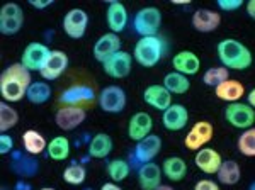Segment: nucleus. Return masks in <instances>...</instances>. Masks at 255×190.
<instances>
[{"mask_svg": "<svg viewBox=\"0 0 255 190\" xmlns=\"http://www.w3.org/2000/svg\"><path fill=\"white\" fill-rule=\"evenodd\" d=\"M38 190H56V189H53V187H41Z\"/></svg>", "mask_w": 255, "mask_h": 190, "instance_id": "obj_49", "label": "nucleus"}, {"mask_svg": "<svg viewBox=\"0 0 255 190\" xmlns=\"http://www.w3.org/2000/svg\"><path fill=\"white\" fill-rule=\"evenodd\" d=\"M121 49H123V41L119 38V34L106 32V34H102L101 38L94 43L92 55L96 58V61H99V63L102 65L106 60H109L111 56L116 55Z\"/></svg>", "mask_w": 255, "mask_h": 190, "instance_id": "obj_16", "label": "nucleus"}, {"mask_svg": "<svg viewBox=\"0 0 255 190\" xmlns=\"http://www.w3.org/2000/svg\"><path fill=\"white\" fill-rule=\"evenodd\" d=\"M31 72L22 63L9 65L0 75V95L2 100L7 104H17L22 98H26L27 89L32 84Z\"/></svg>", "mask_w": 255, "mask_h": 190, "instance_id": "obj_1", "label": "nucleus"}, {"mask_svg": "<svg viewBox=\"0 0 255 190\" xmlns=\"http://www.w3.org/2000/svg\"><path fill=\"white\" fill-rule=\"evenodd\" d=\"M221 163H223V156L215 148H203V150L196 151L194 155V165L197 170H201L204 175H216L220 170Z\"/></svg>", "mask_w": 255, "mask_h": 190, "instance_id": "obj_24", "label": "nucleus"}, {"mask_svg": "<svg viewBox=\"0 0 255 190\" xmlns=\"http://www.w3.org/2000/svg\"><path fill=\"white\" fill-rule=\"evenodd\" d=\"M68 65H70V58L67 53L61 51V49H51V55H49L44 68L39 72V75L46 82H55L67 72Z\"/></svg>", "mask_w": 255, "mask_h": 190, "instance_id": "obj_15", "label": "nucleus"}, {"mask_svg": "<svg viewBox=\"0 0 255 190\" xmlns=\"http://www.w3.org/2000/svg\"><path fill=\"white\" fill-rule=\"evenodd\" d=\"M172 68H174V72L182 73V75L191 78L199 73L201 58L191 49H182V51H177L172 56Z\"/></svg>", "mask_w": 255, "mask_h": 190, "instance_id": "obj_21", "label": "nucleus"}, {"mask_svg": "<svg viewBox=\"0 0 255 190\" xmlns=\"http://www.w3.org/2000/svg\"><path fill=\"white\" fill-rule=\"evenodd\" d=\"M249 190H255V180H254V182H250V185H249Z\"/></svg>", "mask_w": 255, "mask_h": 190, "instance_id": "obj_48", "label": "nucleus"}, {"mask_svg": "<svg viewBox=\"0 0 255 190\" xmlns=\"http://www.w3.org/2000/svg\"><path fill=\"white\" fill-rule=\"evenodd\" d=\"M225 119L232 127L245 131V129H250V127L255 126V110L247 104V102L226 104Z\"/></svg>", "mask_w": 255, "mask_h": 190, "instance_id": "obj_6", "label": "nucleus"}, {"mask_svg": "<svg viewBox=\"0 0 255 190\" xmlns=\"http://www.w3.org/2000/svg\"><path fill=\"white\" fill-rule=\"evenodd\" d=\"M189 124V110L184 104H172L162 112V126L170 133H179Z\"/></svg>", "mask_w": 255, "mask_h": 190, "instance_id": "obj_19", "label": "nucleus"}, {"mask_svg": "<svg viewBox=\"0 0 255 190\" xmlns=\"http://www.w3.org/2000/svg\"><path fill=\"white\" fill-rule=\"evenodd\" d=\"M216 56L221 67L230 72H245L254 65V55L247 44L237 38H225L216 44Z\"/></svg>", "mask_w": 255, "mask_h": 190, "instance_id": "obj_2", "label": "nucleus"}, {"mask_svg": "<svg viewBox=\"0 0 255 190\" xmlns=\"http://www.w3.org/2000/svg\"><path fill=\"white\" fill-rule=\"evenodd\" d=\"M87 119V110L77 105H61L55 114V124L61 131H75Z\"/></svg>", "mask_w": 255, "mask_h": 190, "instance_id": "obj_12", "label": "nucleus"}, {"mask_svg": "<svg viewBox=\"0 0 255 190\" xmlns=\"http://www.w3.org/2000/svg\"><path fill=\"white\" fill-rule=\"evenodd\" d=\"M49 55H51V49L44 43H29L24 48L20 63L29 72H41L44 68V65H46Z\"/></svg>", "mask_w": 255, "mask_h": 190, "instance_id": "obj_13", "label": "nucleus"}, {"mask_svg": "<svg viewBox=\"0 0 255 190\" xmlns=\"http://www.w3.org/2000/svg\"><path fill=\"white\" fill-rule=\"evenodd\" d=\"M12 162H10V170L15 173L20 179H32L39 173V162L36 156H31L27 153H12Z\"/></svg>", "mask_w": 255, "mask_h": 190, "instance_id": "obj_23", "label": "nucleus"}, {"mask_svg": "<svg viewBox=\"0 0 255 190\" xmlns=\"http://www.w3.org/2000/svg\"><path fill=\"white\" fill-rule=\"evenodd\" d=\"M61 177H63L65 184L73 185V187H79V185H84L85 180H87V168L80 163H72L65 168Z\"/></svg>", "mask_w": 255, "mask_h": 190, "instance_id": "obj_37", "label": "nucleus"}, {"mask_svg": "<svg viewBox=\"0 0 255 190\" xmlns=\"http://www.w3.org/2000/svg\"><path fill=\"white\" fill-rule=\"evenodd\" d=\"M172 3H174V5H189L191 0H172Z\"/></svg>", "mask_w": 255, "mask_h": 190, "instance_id": "obj_46", "label": "nucleus"}, {"mask_svg": "<svg viewBox=\"0 0 255 190\" xmlns=\"http://www.w3.org/2000/svg\"><path fill=\"white\" fill-rule=\"evenodd\" d=\"M19 124V112L12 107V104L0 102V133H9Z\"/></svg>", "mask_w": 255, "mask_h": 190, "instance_id": "obj_35", "label": "nucleus"}, {"mask_svg": "<svg viewBox=\"0 0 255 190\" xmlns=\"http://www.w3.org/2000/svg\"><path fill=\"white\" fill-rule=\"evenodd\" d=\"M97 98L96 90L92 89L90 85L85 84H75L70 85L61 92L60 95V104L61 105H77L82 107L84 104H89V102H94Z\"/></svg>", "mask_w": 255, "mask_h": 190, "instance_id": "obj_14", "label": "nucleus"}, {"mask_svg": "<svg viewBox=\"0 0 255 190\" xmlns=\"http://www.w3.org/2000/svg\"><path fill=\"white\" fill-rule=\"evenodd\" d=\"M192 190H221L220 184L215 180H209V179H201L197 180L194 184V189Z\"/></svg>", "mask_w": 255, "mask_h": 190, "instance_id": "obj_41", "label": "nucleus"}, {"mask_svg": "<svg viewBox=\"0 0 255 190\" xmlns=\"http://www.w3.org/2000/svg\"><path fill=\"white\" fill-rule=\"evenodd\" d=\"M165 55V43L160 36L139 38L133 48V60L143 68H155Z\"/></svg>", "mask_w": 255, "mask_h": 190, "instance_id": "obj_3", "label": "nucleus"}, {"mask_svg": "<svg viewBox=\"0 0 255 190\" xmlns=\"http://www.w3.org/2000/svg\"><path fill=\"white\" fill-rule=\"evenodd\" d=\"M215 138V126L209 121H197L191 126L184 138V146L189 151H199L206 148Z\"/></svg>", "mask_w": 255, "mask_h": 190, "instance_id": "obj_9", "label": "nucleus"}, {"mask_svg": "<svg viewBox=\"0 0 255 190\" xmlns=\"http://www.w3.org/2000/svg\"><path fill=\"white\" fill-rule=\"evenodd\" d=\"M230 78V70H226L225 67H211L203 73V84L211 89H216L220 84H223L225 80Z\"/></svg>", "mask_w": 255, "mask_h": 190, "instance_id": "obj_38", "label": "nucleus"}, {"mask_svg": "<svg viewBox=\"0 0 255 190\" xmlns=\"http://www.w3.org/2000/svg\"><path fill=\"white\" fill-rule=\"evenodd\" d=\"M106 172H108L111 182L121 184V182H125L131 175V163L123 158H114L106 165Z\"/></svg>", "mask_w": 255, "mask_h": 190, "instance_id": "obj_34", "label": "nucleus"}, {"mask_svg": "<svg viewBox=\"0 0 255 190\" xmlns=\"http://www.w3.org/2000/svg\"><path fill=\"white\" fill-rule=\"evenodd\" d=\"M163 22L162 10L155 5H146L136 10L133 15V31L139 38H148V36H158L160 27Z\"/></svg>", "mask_w": 255, "mask_h": 190, "instance_id": "obj_4", "label": "nucleus"}, {"mask_svg": "<svg viewBox=\"0 0 255 190\" xmlns=\"http://www.w3.org/2000/svg\"><path fill=\"white\" fill-rule=\"evenodd\" d=\"M101 190H123V187L119 184H114V182H106V184H102Z\"/></svg>", "mask_w": 255, "mask_h": 190, "instance_id": "obj_45", "label": "nucleus"}, {"mask_svg": "<svg viewBox=\"0 0 255 190\" xmlns=\"http://www.w3.org/2000/svg\"><path fill=\"white\" fill-rule=\"evenodd\" d=\"M143 100L148 107L155 110H167L168 107L174 104L172 94L163 87L162 84H151L143 90Z\"/></svg>", "mask_w": 255, "mask_h": 190, "instance_id": "obj_20", "label": "nucleus"}, {"mask_svg": "<svg viewBox=\"0 0 255 190\" xmlns=\"http://www.w3.org/2000/svg\"><path fill=\"white\" fill-rule=\"evenodd\" d=\"M160 167H162L163 177L174 184H179L187 177V162L180 156H168Z\"/></svg>", "mask_w": 255, "mask_h": 190, "instance_id": "obj_27", "label": "nucleus"}, {"mask_svg": "<svg viewBox=\"0 0 255 190\" xmlns=\"http://www.w3.org/2000/svg\"><path fill=\"white\" fill-rule=\"evenodd\" d=\"M133 55L129 51H118L116 55H113L109 60H106L102 63V72L108 77L114 78V80H123L131 75V70H133Z\"/></svg>", "mask_w": 255, "mask_h": 190, "instance_id": "obj_11", "label": "nucleus"}, {"mask_svg": "<svg viewBox=\"0 0 255 190\" xmlns=\"http://www.w3.org/2000/svg\"><path fill=\"white\" fill-rule=\"evenodd\" d=\"M128 22H129V14L125 3L119 0H111L106 9V24L109 27V32L121 34L128 27Z\"/></svg>", "mask_w": 255, "mask_h": 190, "instance_id": "obj_18", "label": "nucleus"}, {"mask_svg": "<svg viewBox=\"0 0 255 190\" xmlns=\"http://www.w3.org/2000/svg\"><path fill=\"white\" fill-rule=\"evenodd\" d=\"M247 104H249L255 110V87L252 90H249V92H247Z\"/></svg>", "mask_w": 255, "mask_h": 190, "instance_id": "obj_44", "label": "nucleus"}, {"mask_svg": "<svg viewBox=\"0 0 255 190\" xmlns=\"http://www.w3.org/2000/svg\"><path fill=\"white\" fill-rule=\"evenodd\" d=\"M191 26L201 34H211L221 26V14L213 9H197L191 17Z\"/></svg>", "mask_w": 255, "mask_h": 190, "instance_id": "obj_17", "label": "nucleus"}, {"mask_svg": "<svg viewBox=\"0 0 255 190\" xmlns=\"http://www.w3.org/2000/svg\"><path fill=\"white\" fill-rule=\"evenodd\" d=\"M70 153H72V143L65 136H55L48 143L46 155L53 162H65V160L70 158Z\"/></svg>", "mask_w": 255, "mask_h": 190, "instance_id": "obj_32", "label": "nucleus"}, {"mask_svg": "<svg viewBox=\"0 0 255 190\" xmlns=\"http://www.w3.org/2000/svg\"><path fill=\"white\" fill-rule=\"evenodd\" d=\"M162 85L170 92L172 95H184L191 90V80L189 77L182 75V73H177V72H168L165 73L162 80Z\"/></svg>", "mask_w": 255, "mask_h": 190, "instance_id": "obj_33", "label": "nucleus"}, {"mask_svg": "<svg viewBox=\"0 0 255 190\" xmlns=\"http://www.w3.org/2000/svg\"><path fill=\"white\" fill-rule=\"evenodd\" d=\"M24 26V10L19 3L7 2L0 7V32L3 36H15Z\"/></svg>", "mask_w": 255, "mask_h": 190, "instance_id": "obj_7", "label": "nucleus"}, {"mask_svg": "<svg viewBox=\"0 0 255 190\" xmlns=\"http://www.w3.org/2000/svg\"><path fill=\"white\" fill-rule=\"evenodd\" d=\"M245 12L250 19L255 20V0H249V2L245 3Z\"/></svg>", "mask_w": 255, "mask_h": 190, "instance_id": "obj_43", "label": "nucleus"}, {"mask_svg": "<svg viewBox=\"0 0 255 190\" xmlns=\"http://www.w3.org/2000/svg\"><path fill=\"white\" fill-rule=\"evenodd\" d=\"M97 104L101 107L102 112L116 115V114L125 112V109L128 105V95L123 87L108 85L99 92Z\"/></svg>", "mask_w": 255, "mask_h": 190, "instance_id": "obj_5", "label": "nucleus"}, {"mask_svg": "<svg viewBox=\"0 0 255 190\" xmlns=\"http://www.w3.org/2000/svg\"><path fill=\"white\" fill-rule=\"evenodd\" d=\"M89 14L80 7H73L65 14L63 20H61V27L63 32L70 39H82L87 34L89 29Z\"/></svg>", "mask_w": 255, "mask_h": 190, "instance_id": "obj_10", "label": "nucleus"}, {"mask_svg": "<svg viewBox=\"0 0 255 190\" xmlns=\"http://www.w3.org/2000/svg\"><path fill=\"white\" fill-rule=\"evenodd\" d=\"M27 3L36 10H44L55 3V0H27Z\"/></svg>", "mask_w": 255, "mask_h": 190, "instance_id": "obj_42", "label": "nucleus"}, {"mask_svg": "<svg viewBox=\"0 0 255 190\" xmlns=\"http://www.w3.org/2000/svg\"><path fill=\"white\" fill-rule=\"evenodd\" d=\"M218 184L226 185V187H233L242 180V168L237 160H223L220 170L216 173Z\"/></svg>", "mask_w": 255, "mask_h": 190, "instance_id": "obj_30", "label": "nucleus"}, {"mask_svg": "<svg viewBox=\"0 0 255 190\" xmlns=\"http://www.w3.org/2000/svg\"><path fill=\"white\" fill-rule=\"evenodd\" d=\"M155 190H175L174 187H172V185H167V184H162L160 185V187H157Z\"/></svg>", "mask_w": 255, "mask_h": 190, "instance_id": "obj_47", "label": "nucleus"}, {"mask_svg": "<svg viewBox=\"0 0 255 190\" xmlns=\"http://www.w3.org/2000/svg\"><path fill=\"white\" fill-rule=\"evenodd\" d=\"M136 177H138V185L141 190H155L157 187L162 185V167L155 162L139 165L136 170Z\"/></svg>", "mask_w": 255, "mask_h": 190, "instance_id": "obj_26", "label": "nucleus"}, {"mask_svg": "<svg viewBox=\"0 0 255 190\" xmlns=\"http://www.w3.org/2000/svg\"><path fill=\"white\" fill-rule=\"evenodd\" d=\"M53 97V89L46 80H34L31 87L27 89V102H31L32 105H43L46 102L51 100Z\"/></svg>", "mask_w": 255, "mask_h": 190, "instance_id": "obj_31", "label": "nucleus"}, {"mask_svg": "<svg viewBox=\"0 0 255 190\" xmlns=\"http://www.w3.org/2000/svg\"><path fill=\"white\" fill-rule=\"evenodd\" d=\"M151 131H153V117L148 112L141 110V112H136L129 117V122H128V138L131 141H141L146 136L153 134Z\"/></svg>", "mask_w": 255, "mask_h": 190, "instance_id": "obj_22", "label": "nucleus"}, {"mask_svg": "<svg viewBox=\"0 0 255 190\" xmlns=\"http://www.w3.org/2000/svg\"><path fill=\"white\" fill-rule=\"evenodd\" d=\"M215 95L218 100L226 102V104H235V102H242V98L247 97V89L240 80L230 77L228 80H225L223 84L216 87Z\"/></svg>", "mask_w": 255, "mask_h": 190, "instance_id": "obj_25", "label": "nucleus"}, {"mask_svg": "<svg viewBox=\"0 0 255 190\" xmlns=\"http://www.w3.org/2000/svg\"><path fill=\"white\" fill-rule=\"evenodd\" d=\"M237 150L245 158H255V126L242 131L237 139Z\"/></svg>", "mask_w": 255, "mask_h": 190, "instance_id": "obj_36", "label": "nucleus"}, {"mask_svg": "<svg viewBox=\"0 0 255 190\" xmlns=\"http://www.w3.org/2000/svg\"><path fill=\"white\" fill-rule=\"evenodd\" d=\"M48 143L46 138L36 129H27L22 134V148L24 153L31 156H39L48 150Z\"/></svg>", "mask_w": 255, "mask_h": 190, "instance_id": "obj_29", "label": "nucleus"}, {"mask_svg": "<svg viewBox=\"0 0 255 190\" xmlns=\"http://www.w3.org/2000/svg\"><path fill=\"white\" fill-rule=\"evenodd\" d=\"M162 138L157 134H150L146 136L145 139L138 141L134 144L133 148V153H131V165H145V163H150V162H155V158L160 155L162 151Z\"/></svg>", "mask_w": 255, "mask_h": 190, "instance_id": "obj_8", "label": "nucleus"}, {"mask_svg": "<svg viewBox=\"0 0 255 190\" xmlns=\"http://www.w3.org/2000/svg\"><path fill=\"white\" fill-rule=\"evenodd\" d=\"M14 153V139H12L10 134L2 133L0 134V155L7 156Z\"/></svg>", "mask_w": 255, "mask_h": 190, "instance_id": "obj_40", "label": "nucleus"}, {"mask_svg": "<svg viewBox=\"0 0 255 190\" xmlns=\"http://www.w3.org/2000/svg\"><path fill=\"white\" fill-rule=\"evenodd\" d=\"M114 141L108 133H97L89 143V156L94 160H104L113 153Z\"/></svg>", "mask_w": 255, "mask_h": 190, "instance_id": "obj_28", "label": "nucleus"}, {"mask_svg": "<svg viewBox=\"0 0 255 190\" xmlns=\"http://www.w3.org/2000/svg\"><path fill=\"white\" fill-rule=\"evenodd\" d=\"M216 5L221 12H237L245 5L244 0H216Z\"/></svg>", "mask_w": 255, "mask_h": 190, "instance_id": "obj_39", "label": "nucleus"}]
</instances>
